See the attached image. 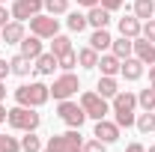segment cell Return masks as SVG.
<instances>
[{
  "label": "cell",
  "mask_w": 155,
  "mask_h": 152,
  "mask_svg": "<svg viewBox=\"0 0 155 152\" xmlns=\"http://www.w3.org/2000/svg\"><path fill=\"white\" fill-rule=\"evenodd\" d=\"M134 107H137V95L128 93V90H119V93L110 98V114H114V122L119 128H131L134 125Z\"/></svg>",
  "instance_id": "1"
},
{
  "label": "cell",
  "mask_w": 155,
  "mask_h": 152,
  "mask_svg": "<svg viewBox=\"0 0 155 152\" xmlns=\"http://www.w3.org/2000/svg\"><path fill=\"white\" fill-rule=\"evenodd\" d=\"M51 98V87H45L42 81H30V84H21L15 90V101L24 107H42L45 101Z\"/></svg>",
  "instance_id": "2"
},
{
  "label": "cell",
  "mask_w": 155,
  "mask_h": 152,
  "mask_svg": "<svg viewBox=\"0 0 155 152\" xmlns=\"http://www.w3.org/2000/svg\"><path fill=\"white\" fill-rule=\"evenodd\" d=\"M6 122H9V128H15V131H36L39 122H42V116L36 114V107L15 104V107H9V116H6Z\"/></svg>",
  "instance_id": "3"
},
{
  "label": "cell",
  "mask_w": 155,
  "mask_h": 152,
  "mask_svg": "<svg viewBox=\"0 0 155 152\" xmlns=\"http://www.w3.org/2000/svg\"><path fill=\"white\" fill-rule=\"evenodd\" d=\"M81 107L87 111V119H104V116L110 114V101L104 98V95L93 93V90H87V93H81Z\"/></svg>",
  "instance_id": "4"
},
{
  "label": "cell",
  "mask_w": 155,
  "mask_h": 152,
  "mask_svg": "<svg viewBox=\"0 0 155 152\" xmlns=\"http://www.w3.org/2000/svg\"><path fill=\"white\" fill-rule=\"evenodd\" d=\"M30 33L39 39H54L60 33V18L57 15H48V12H39L30 18Z\"/></svg>",
  "instance_id": "5"
},
{
  "label": "cell",
  "mask_w": 155,
  "mask_h": 152,
  "mask_svg": "<svg viewBox=\"0 0 155 152\" xmlns=\"http://www.w3.org/2000/svg\"><path fill=\"white\" fill-rule=\"evenodd\" d=\"M57 114H60V119H63L69 128H81V125L87 122V111L81 107V101H72V98H63V101H60Z\"/></svg>",
  "instance_id": "6"
},
{
  "label": "cell",
  "mask_w": 155,
  "mask_h": 152,
  "mask_svg": "<svg viewBox=\"0 0 155 152\" xmlns=\"http://www.w3.org/2000/svg\"><path fill=\"white\" fill-rule=\"evenodd\" d=\"M81 90V81H78L75 72H63V75L51 84V95L57 98V101H63V98H72V95Z\"/></svg>",
  "instance_id": "7"
},
{
  "label": "cell",
  "mask_w": 155,
  "mask_h": 152,
  "mask_svg": "<svg viewBox=\"0 0 155 152\" xmlns=\"http://www.w3.org/2000/svg\"><path fill=\"white\" fill-rule=\"evenodd\" d=\"M42 9H45V0H15L9 12H12L15 21H30L33 15H39Z\"/></svg>",
  "instance_id": "8"
},
{
  "label": "cell",
  "mask_w": 155,
  "mask_h": 152,
  "mask_svg": "<svg viewBox=\"0 0 155 152\" xmlns=\"http://www.w3.org/2000/svg\"><path fill=\"white\" fill-rule=\"evenodd\" d=\"M93 137H98L101 143H116L119 140V125L116 122H110V119H98L96 122V128H93Z\"/></svg>",
  "instance_id": "9"
},
{
  "label": "cell",
  "mask_w": 155,
  "mask_h": 152,
  "mask_svg": "<svg viewBox=\"0 0 155 152\" xmlns=\"http://www.w3.org/2000/svg\"><path fill=\"white\" fill-rule=\"evenodd\" d=\"M131 57H137L143 66H152V63H155V42L137 36L134 39V54H131Z\"/></svg>",
  "instance_id": "10"
},
{
  "label": "cell",
  "mask_w": 155,
  "mask_h": 152,
  "mask_svg": "<svg viewBox=\"0 0 155 152\" xmlns=\"http://www.w3.org/2000/svg\"><path fill=\"white\" fill-rule=\"evenodd\" d=\"M21 39H24V21H9L3 30H0V42H6V45H18Z\"/></svg>",
  "instance_id": "11"
},
{
  "label": "cell",
  "mask_w": 155,
  "mask_h": 152,
  "mask_svg": "<svg viewBox=\"0 0 155 152\" xmlns=\"http://www.w3.org/2000/svg\"><path fill=\"white\" fill-rule=\"evenodd\" d=\"M60 69V60H57V54H51V51H42L36 57V72L39 75H54Z\"/></svg>",
  "instance_id": "12"
},
{
  "label": "cell",
  "mask_w": 155,
  "mask_h": 152,
  "mask_svg": "<svg viewBox=\"0 0 155 152\" xmlns=\"http://www.w3.org/2000/svg\"><path fill=\"white\" fill-rule=\"evenodd\" d=\"M87 24H90V27H96V30H104V27L110 24V12L98 3V6H93V9L87 12Z\"/></svg>",
  "instance_id": "13"
},
{
  "label": "cell",
  "mask_w": 155,
  "mask_h": 152,
  "mask_svg": "<svg viewBox=\"0 0 155 152\" xmlns=\"http://www.w3.org/2000/svg\"><path fill=\"white\" fill-rule=\"evenodd\" d=\"M119 36H128V39H137L140 36V27H143V21L137 18V15H125V18H119Z\"/></svg>",
  "instance_id": "14"
},
{
  "label": "cell",
  "mask_w": 155,
  "mask_h": 152,
  "mask_svg": "<svg viewBox=\"0 0 155 152\" xmlns=\"http://www.w3.org/2000/svg\"><path fill=\"white\" fill-rule=\"evenodd\" d=\"M119 75L125 78V81H140V78H143V63H140L137 57L122 60V66H119Z\"/></svg>",
  "instance_id": "15"
},
{
  "label": "cell",
  "mask_w": 155,
  "mask_h": 152,
  "mask_svg": "<svg viewBox=\"0 0 155 152\" xmlns=\"http://www.w3.org/2000/svg\"><path fill=\"white\" fill-rule=\"evenodd\" d=\"M9 66H12V75H18V78H27L33 69H36V60H30V57H24V54H15V57L9 60Z\"/></svg>",
  "instance_id": "16"
},
{
  "label": "cell",
  "mask_w": 155,
  "mask_h": 152,
  "mask_svg": "<svg viewBox=\"0 0 155 152\" xmlns=\"http://www.w3.org/2000/svg\"><path fill=\"white\" fill-rule=\"evenodd\" d=\"M119 66H122V60L116 57L114 51H110V54H98V69H101V75L116 78L119 75Z\"/></svg>",
  "instance_id": "17"
},
{
  "label": "cell",
  "mask_w": 155,
  "mask_h": 152,
  "mask_svg": "<svg viewBox=\"0 0 155 152\" xmlns=\"http://www.w3.org/2000/svg\"><path fill=\"white\" fill-rule=\"evenodd\" d=\"M110 45H114V36L107 33V27H104V30H93V36H90V48H96L98 54H104V51H110Z\"/></svg>",
  "instance_id": "18"
},
{
  "label": "cell",
  "mask_w": 155,
  "mask_h": 152,
  "mask_svg": "<svg viewBox=\"0 0 155 152\" xmlns=\"http://www.w3.org/2000/svg\"><path fill=\"white\" fill-rule=\"evenodd\" d=\"M96 93L104 95V98H114V95L119 93V81L110 78V75H101V78H98V84H96Z\"/></svg>",
  "instance_id": "19"
},
{
  "label": "cell",
  "mask_w": 155,
  "mask_h": 152,
  "mask_svg": "<svg viewBox=\"0 0 155 152\" xmlns=\"http://www.w3.org/2000/svg\"><path fill=\"white\" fill-rule=\"evenodd\" d=\"M110 51H114V54H116L119 60H128L131 54H134V39H128V36H119V39H114Z\"/></svg>",
  "instance_id": "20"
},
{
  "label": "cell",
  "mask_w": 155,
  "mask_h": 152,
  "mask_svg": "<svg viewBox=\"0 0 155 152\" xmlns=\"http://www.w3.org/2000/svg\"><path fill=\"white\" fill-rule=\"evenodd\" d=\"M18 45H21V54L30 57V60H36L39 54H42V39H39V36H24Z\"/></svg>",
  "instance_id": "21"
},
{
  "label": "cell",
  "mask_w": 155,
  "mask_h": 152,
  "mask_svg": "<svg viewBox=\"0 0 155 152\" xmlns=\"http://www.w3.org/2000/svg\"><path fill=\"white\" fill-rule=\"evenodd\" d=\"M78 66H84V69H96V66H98V51H96V48H90V45L81 48V51H78Z\"/></svg>",
  "instance_id": "22"
},
{
  "label": "cell",
  "mask_w": 155,
  "mask_h": 152,
  "mask_svg": "<svg viewBox=\"0 0 155 152\" xmlns=\"http://www.w3.org/2000/svg\"><path fill=\"white\" fill-rule=\"evenodd\" d=\"M45 146H42V140H39L36 131H24V137H21V152H42Z\"/></svg>",
  "instance_id": "23"
},
{
  "label": "cell",
  "mask_w": 155,
  "mask_h": 152,
  "mask_svg": "<svg viewBox=\"0 0 155 152\" xmlns=\"http://www.w3.org/2000/svg\"><path fill=\"white\" fill-rule=\"evenodd\" d=\"M134 15L140 21H149L155 15V0H134Z\"/></svg>",
  "instance_id": "24"
},
{
  "label": "cell",
  "mask_w": 155,
  "mask_h": 152,
  "mask_svg": "<svg viewBox=\"0 0 155 152\" xmlns=\"http://www.w3.org/2000/svg\"><path fill=\"white\" fill-rule=\"evenodd\" d=\"M134 125H137V131H143V134L155 131V111H143V114L134 119Z\"/></svg>",
  "instance_id": "25"
},
{
  "label": "cell",
  "mask_w": 155,
  "mask_h": 152,
  "mask_svg": "<svg viewBox=\"0 0 155 152\" xmlns=\"http://www.w3.org/2000/svg\"><path fill=\"white\" fill-rule=\"evenodd\" d=\"M66 51H72V39L69 36H63V33H57V36L51 39V54H66Z\"/></svg>",
  "instance_id": "26"
},
{
  "label": "cell",
  "mask_w": 155,
  "mask_h": 152,
  "mask_svg": "<svg viewBox=\"0 0 155 152\" xmlns=\"http://www.w3.org/2000/svg\"><path fill=\"white\" fill-rule=\"evenodd\" d=\"M137 107H143V111H155V90H152V87H146V90L137 93Z\"/></svg>",
  "instance_id": "27"
},
{
  "label": "cell",
  "mask_w": 155,
  "mask_h": 152,
  "mask_svg": "<svg viewBox=\"0 0 155 152\" xmlns=\"http://www.w3.org/2000/svg\"><path fill=\"white\" fill-rule=\"evenodd\" d=\"M66 27H69L72 33H81V30H87L90 24H87V15H81V12H69V18H66Z\"/></svg>",
  "instance_id": "28"
},
{
  "label": "cell",
  "mask_w": 155,
  "mask_h": 152,
  "mask_svg": "<svg viewBox=\"0 0 155 152\" xmlns=\"http://www.w3.org/2000/svg\"><path fill=\"white\" fill-rule=\"evenodd\" d=\"M57 60H60V69H63V72H72V69L78 66V51L72 48V51H66V54H60Z\"/></svg>",
  "instance_id": "29"
},
{
  "label": "cell",
  "mask_w": 155,
  "mask_h": 152,
  "mask_svg": "<svg viewBox=\"0 0 155 152\" xmlns=\"http://www.w3.org/2000/svg\"><path fill=\"white\" fill-rule=\"evenodd\" d=\"M0 152H21V140L9 137V134H0Z\"/></svg>",
  "instance_id": "30"
},
{
  "label": "cell",
  "mask_w": 155,
  "mask_h": 152,
  "mask_svg": "<svg viewBox=\"0 0 155 152\" xmlns=\"http://www.w3.org/2000/svg\"><path fill=\"white\" fill-rule=\"evenodd\" d=\"M45 9H48V15H63V12H69V0H45Z\"/></svg>",
  "instance_id": "31"
},
{
  "label": "cell",
  "mask_w": 155,
  "mask_h": 152,
  "mask_svg": "<svg viewBox=\"0 0 155 152\" xmlns=\"http://www.w3.org/2000/svg\"><path fill=\"white\" fill-rule=\"evenodd\" d=\"M84 152H107V143H101L98 137H93V140L84 143Z\"/></svg>",
  "instance_id": "32"
},
{
  "label": "cell",
  "mask_w": 155,
  "mask_h": 152,
  "mask_svg": "<svg viewBox=\"0 0 155 152\" xmlns=\"http://www.w3.org/2000/svg\"><path fill=\"white\" fill-rule=\"evenodd\" d=\"M140 36H143V39H149V42H155V18L143 21V27H140Z\"/></svg>",
  "instance_id": "33"
},
{
  "label": "cell",
  "mask_w": 155,
  "mask_h": 152,
  "mask_svg": "<svg viewBox=\"0 0 155 152\" xmlns=\"http://www.w3.org/2000/svg\"><path fill=\"white\" fill-rule=\"evenodd\" d=\"M98 3H101L107 12H116V9H122V6H125V0H98Z\"/></svg>",
  "instance_id": "34"
},
{
  "label": "cell",
  "mask_w": 155,
  "mask_h": 152,
  "mask_svg": "<svg viewBox=\"0 0 155 152\" xmlns=\"http://www.w3.org/2000/svg\"><path fill=\"white\" fill-rule=\"evenodd\" d=\"M9 21H12V12H9V9H6L3 3H0V30H3V27H6Z\"/></svg>",
  "instance_id": "35"
},
{
  "label": "cell",
  "mask_w": 155,
  "mask_h": 152,
  "mask_svg": "<svg viewBox=\"0 0 155 152\" xmlns=\"http://www.w3.org/2000/svg\"><path fill=\"white\" fill-rule=\"evenodd\" d=\"M9 75H12V66H9V60H0V81H6Z\"/></svg>",
  "instance_id": "36"
},
{
  "label": "cell",
  "mask_w": 155,
  "mask_h": 152,
  "mask_svg": "<svg viewBox=\"0 0 155 152\" xmlns=\"http://www.w3.org/2000/svg\"><path fill=\"white\" fill-rule=\"evenodd\" d=\"M125 152H146V146H143V143H128Z\"/></svg>",
  "instance_id": "37"
},
{
  "label": "cell",
  "mask_w": 155,
  "mask_h": 152,
  "mask_svg": "<svg viewBox=\"0 0 155 152\" xmlns=\"http://www.w3.org/2000/svg\"><path fill=\"white\" fill-rule=\"evenodd\" d=\"M78 6H87V9H93V6H98V0H78Z\"/></svg>",
  "instance_id": "38"
},
{
  "label": "cell",
  "mask_w": 155,
  "mask_h": 152,
  "mask_svg": "<svg viewBox=\"0 0 155 152\" xmlns=\"http://www.w3.org/2000/svg\"><path fill=\"white\" fill-rule=\"evenodd\" d=\"M6 116H9V111H6V104L0 101V122H6Z\"/></svg>",
  "instance_id": "39"
},
{
  "label": "cell",
  "mask_w": 155,
  "mask_h": 152,
  "mask_svg": "<svg viewBox=\"0 0 155 152\" xmlns=\"http://www.w3.org/2000/svg\"><path fill=\"white\" fill-rule=\"evenodd\" d=\"M149 81H152L149 87H152V90H155V63H152V66H149Z\"/></svg>",
  "instance_id": "40"
},
{
  "label": "cell",
  "mask_w": 155,
  "mask_h": 152,
  "mask_svg": "<svg viewBox=\"0 0 155 152\" xmlns=\"http://www.w3.org/2000/svg\"><path fill=\"white\" fill-rule=\"evenodd\" d=\"M0 101H6V81H0Z\"/></svg>",
  "instance_id": "41"
},
{
  "label": "cell",
  "mask_w": 155,
  "mask_h": 152,
  "mask_svg": "<svg viewBox=\"0 0 155 152\" xmlns=\"http://www.w3.org/2000/svg\"><path fill=\"white\" fill-rule=\"evenodd\" d=\"M42 152H54V149H51V146H45V149H42Z\"/></svg>",
  "instance_id": "42"
},
{
  "label": "cell",
  "mask_w": 155,
  "mask_h": 152,
  "mask_svg": "<svg viewBox=\"0 0 155 152\" xmlns=\"http://www.w3.org/2000/svg\"><path fill=\"white\" fill-rule=\"evenodd\" d=\"M146 152H155V143H152V146H149V149H146Z\"/></svg>",
  "instance_id": "43"
},
{
  "label": "cell",
  "mask_w": 155,
  "mask_h": 152,
  "mask_svg": "<svg viewBox=\"0 0 155 152\" xmlns=\"http://www.w3.org/2000/svg\"><path fill=\"white\" fill-rule=\"evenodd\" d=\"M0 3H6V0H0Z\"/></svg>",
  "instance_id": "44"
}]
</instances>
